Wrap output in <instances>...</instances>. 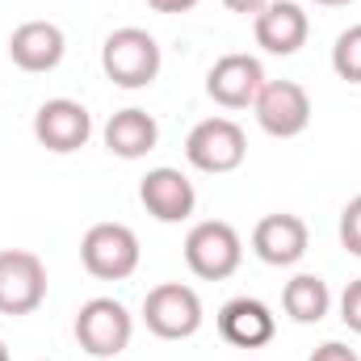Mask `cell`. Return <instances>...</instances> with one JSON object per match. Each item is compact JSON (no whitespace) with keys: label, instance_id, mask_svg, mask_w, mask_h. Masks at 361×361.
Segmentation results:
<instances>
[{"label":"cell","instance_id":"obj_1","mask_svg":"<svg viewBox=\"0 0 361 361\" xmlns=\"http://www.w3.org/2000/svg\"><path fill=\"white\" fill-rule=\"evenodd\" d=\"M160 42L139 25L114 30L101 47V68L118 89H147L160 76Z\"/></svg>","mask_w":361,"mask_h":361},{"label":"cell","instance_id":"obj_2","mask_svg":"<svg viewBox=\"0 0 361 361\" xmlns=\"http://www.w3.org/2000/svg\"><path fill=\"white\" fill-rule=\"evenodd\" d=\"M244 261V240L231 223L223 219H202L185 235V265L202 281H223L240 269Z\"/></svg>","mask_w":361,"mask_h":361},{"label":"cell","instance_id":"obj_3","mask_svg":"<svg viewBox=\"0 0 361 361\" xmlns=\"http://www.w3.org/2000/svg\"><path fill=\"white\" fill-rule=\"evenodd\" d=\"M185 160H189L197 173H210V177L235 173V169L248 160V135H244V126L231 122V118H202V122L185 135Z\"/></svg>","mask_w":361,"mask_h":361},{"label":"cell","instance_id":"obj_4","mask_svg":"<svg viewBox=\"0 0 361 361\" xmlns=\"http://www.w3.org/2000/svg\"><path fill=\"white\" fill-rule=\"evenodd\" d=\"M139 235L126 223H92L80 240V261L97 281H126L139 269Z\"/></svg>","mask_w":361,"mask_h":361},{"label":"cell","instance_id":"obj_5","mask_svg":"<svg viewBox=\"0 0 361 361\" xmlns=\"http://www.w3.org/2000/svg\"><path fill=\"white\" fill-rule=\"evenodd\" d=\"M135 336V319L130 311L118 302V298H89L80 311H76V341L89 357H101V361H114L118 353H126Z\"/></svg>","mask_w":361,"mask_h":361},{"label":"cell","instance_id":"obj_6","mask_svg":"<svg viewBox=\"0 0 361 361\" xmlns=\"http://www.w3.org/2000/svg\"><path fill=\"white\" fill-rule=\"evenodd\" d=\"M143 324L160 341H189L202 328V298L185 281H164L143 298Z\"/></svg>","mask_w":361,"mask_h":361},{"label":"cell","instance_id":"obj_7","mask_svg":"<svg viewBox=\"0 0 361 361\" xmlns=\"http://www.w3.org/2000/svg\"><path fill=\"white\" fill-rule=\"evenodd\" d=\"M47 302V265L38 252H0V315H30Z\"/></svg>","mask_w":361,"mask_h":361},{"label":"cell","instance_id":"obj_8","mask_svg":"<svg viewBox=\"0 0 361 361\" xmlns=\"http://www.w3.org/2000/svg\"><path fill=\"white\" fill-rule=\"evenodd\" d=\"M252 114H257L265 135L294 139L311 126V97L298 80H265V89L252 101Z\"/></svg>","mask_w":361,"mask_h":361},{"label":"cell","instance_id":"obj_9","mask_svg":"<svg viewBox=\"0 0 361 361\" xmlns=\"http://www.w3.org/2000/svg\"><path fill=\"white\" fill-rule=\"evenodd\" d=\"M34 139L55 156H72L92 139V114L72 97H51L34 114Z\"/></svg>","mask_w":361,"mask_h":361},{"label":"cell","instance_id":"obj_10","mask_svg":"<svg viewBox=\"0 0 361 361\" xmlns=\"http://www.w3.org/2000/svg\"><path fill=\"white\" fill-rule=\"evenodd\" d=\"M261 89H265V68H261L257 55H244V51L223 55V59L206 72V92H210V101L223 105V109H248Z\"/></svg>","mask_w":361,"mask_h":361},{"label":"cell","instance_id":"obj_11","mask_svg":"<svg viewBox=\"0 0 361 361\" xmlns=\"http://www.w3.org/2000/svg\"><path fill=\"white\" fill-rule=\"evenodd\" d=\"M139 202L156 223H185L197 206V189L180 169H152L139 180Z\"/></svg>","mask_w":361,"mask_h":361},{"label":"cell","instance_id":"obj_12","mask_svg":"<svg viewBox=\"0 0 361 361\" xmlns=\"http://www.w3.org/2000/svg\"><path fill=\"white\" fill-rule=\"evenodd\" d=\"M307 244H311V231L298 214H265L252 227V252L273 269L298 265L307 257Z\"/></svg>","mask_w":361,"mask_h":361},{"label":"cell","instance_id":"obj_13","mask_svg":"<svg viewBox=\"0 0 361 361\" xmlns=\"http://www.w3.org/2000/svg\"><path fill=\"white\" fill-rule=\"evenodd\" d=\"M68 55V38L55 21H21L8 38V59L21 72H55Z\"/></svg>","mask_w":361,"mask_h":361},{"label":"cell","instance_id":"obj_14","mask_svg":"<svg viewBox=\"0 0 361 361\" xmlns=\"http://www.w3.org/2000/svg\"><path fill=\"white\" fill-rule=\"evenodd\" d=\"M252 34H257V47H265L269 55H294L307 42L311 21H307L302 4H294V0H269L252 17Z\"/></svg>","mask_w":361,"mask_h":361},{"label":"cell","instance_id":"obj_15","mask_svg":"<svg viewBox=\"0 0 361 361\" xmlns=\"http://www.w3.org/2000/svg\"><path fill=\"white\" fill-rule=\"evenodd\" d=\"M219 336L235 349H261L277 336V315L261 298H231L219 311Z\"/></svg>","mask_w":361,"mask_h":361},{"label":"cell","instance_id":"obj_16","mask_svg":"<svg viewBox=\"0 0 361 361\" xmlns=\"http://www.w3.org/2000/svg\"><path fill=\"white\" fill-rule=\"evenodd\" d=\"M160 143V126L147 109H118L109 122H105V147L118 156V160H143L147 152H156Z\"/></svg>","mask_w":361,"mask_h":361},{"label":"cell","instance_id":"obj_17","mask_svg":"<svg viewBox=\"0 0 361 361\" xmlns=\"http://www.w3.org/2000/svg\"><path fill=\"white\" fill-rule=\"evenodd\" d=\"M281 307L294 324H319L332 311V290L319 273H298L281 290Z\"/></svg>","mask_w":361,"mask_h":361},{"label":"cell","instance_id":"obj_18","mask_svg":"<svg viewBox=\"0 0 361 361\" xmlns=\"http://www.w3.org/2000/svg\"><path fill=\"white\" fill-rule=\"evenodd\" d=\"M332 72L349 85H361V25H349L332 47Z\"/></svg>","mask_w":361,"mask_h":361},{"label":"cell","instance_id":"obj_19","mask_svg":"<svg viewBox=\"0 0 361 361\" xmlns=\"http://www.w3.org/2000/svg\"><path fill=\"white\" fill-rule=\"evenodd\" d=\"M341 244L349 257H361V193L341 210Z\"/></svg>","mask_w":361,"mask_h":361},{"label":"cell","instance_id":"obj_20","mask_svg":"<svg viewBox=\"0 0 361 361\" xmlns=\"http://www.w3.org/2000/svg\"><path fill=\"white\" fill-rule=\"evenodd\" d=\"M341 319H345L349 332L361 336V277H353V281L345 286V294H341Z\"/></svg>","mask_w":361,"mask_h":361},{"label":"cell","instance_id":"obj_21","mask_svg":"<svg viewBox=\"0 0 361 361\" xmlns=\"http://www.w3.org/2000/svg\"><path fill=\"white\" fill-rule=\"evenodd\" d=\"M307 361H361V357L349 349V345H341V341H324V345H319Z\"/></svg>","mask_w":361,"mask_h":361},{"label":"cell","instance_id":"obj_22","mask_svg":"<svg viewBox=\"0 0 361 361\" xmlns=\"http://www.w3.org/2000/svg\"><path fill=\"white\" fill-rule=\"evenodd\" d=\"M156 13H189V8H197V0H147Z\"/></svg>","mask_w":361,"mask_h":361},{"label":"cell","instance_id":"obj_23","mask_svg":"<svg viewBox=\"0 0 361 361\" xmlns=\"http://www.w3.org/2000/svg\"><path fill=\"white\" fill-rule=\"evenodd\" d=\"M223 4H227L231 13H244V17H257V13H261V8H265L269 0H223Z\"/></svg>","mask_w":361,"mask_h":361},{"label":"cell","instance_id":"obj_24","mask_svg":"<svg viewBox=\"0 0 361 361\" xmlns=\"http://www.w3.org/2000/svg\"><path fill=\"white\" fill-rule=\"evenodd\" d=\"M315 4H324V8H341V4H353V0H315Z\"/></svg>","mask_w":361,"mask_h":361},{"label":"cell","instance_id":"obj_25","mask_svg":"<svg viewBox=\"0 0 361 361\" xmlns=\"http://www.w3.org/2000/svg\"><path fill=\"white\" fill-rule=\"evenodd\" d=\"M0 361H13V357H8V345H4V341H0Z\"/></svg>","mask_w":361,"mask_h":361}]
</instances>
